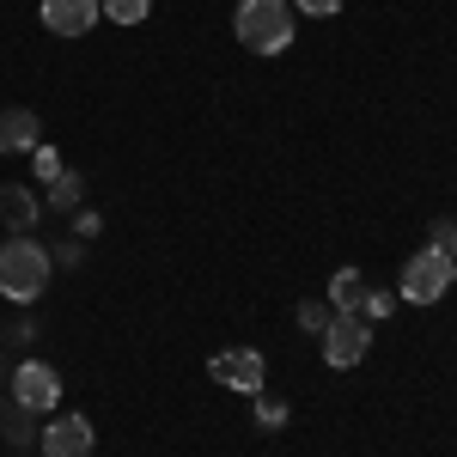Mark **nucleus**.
<instances>
[{"label":"nucleus","mask_w":457,"mask_h":457,"mask_svg":"<svg viewBox=\"0 0 457 457\" xmlns=\"http://www.w3.org/2000/svg\"><path fill=\"white\" fill-rule=\"evenodd\" d=\"M49 275H55V256L37 245L31 232H12V238L0 245V299L31 305V299L49 293Z\"/></svg>","instance_id":"nucleus-1"},{"label":"nucleus","mask_w":457,"mask_h":457,"mask_svg":"<svg viewBox=\"0 0 457 457\" xmlns=\"http://www.w3.org/2000/svg\"><path fill=\"white\" fill-rule=\"evenodd\" d=\"M232 31H238V43H245L250 55H281V49H293V37H299L293 0H238Z\"/></svg>","instance_id":"nucleus-2"},{"label":"nucleus","mask_w":457,"mask_h":457,"mask_svg":"<svg viewBox=\"0 0 457 457\" xmlns=\"http://www.w3.org/2000/svg\"><path fill=\"white\" fill-rule=\"evenodd\" d=\"M452 281H457V256L445 245H427L403 262V287H396V293H403L409 305H439V299L452 293Z\"/></svg>","instance_id":"nucleus-3"},{"label":"nucleus","mask_w":457,"mask_h":457,"mask_svg":"<svg viewBox=\"0 0 457 457\" xmlns=\"http://www.w3.org/2000/svg\"><path fill=\"white\" fill-rule=\"evenodd\" d=\"M317 348H323V366L348 372V366H360L366 348H372V323H366L360 312H336V317H329V329L317 336Z\"/></svg>","instance_id":"nucleus-4"},{"label":"nucleus","mask_w":457,"mask_h":457,"mask_svg":"<svg viewBox=\"0 0 457 457\" xmlns=\"http://www.w3.org/2000/svg\"><path fill=\"white\" fill-rule=\"evenodd\" d=\"M208 378L226 390H238V396H262V378H269V360L256 348H226L208 360Z\"/></svg>","instance_id":"nucleus-5"},{"label":"nucleus","mask_w":457,"mask_h":457,"mask_svg":"<svg viewBox=\"0 0 457 457\" xmlns=\"http://www.w3.org/2000/svg\"><path fill=\"white\" fill-rule=\"evenodd\" d=\"M12 403L31 409V415H55V403H62V378H55V366H49V360H25V366L12 372Z\"/></svg>","instance_id":"nucleus-6"},{"label":"nucleus","mask_w":457,"mask_h":457,"mask_svg":"<svg viewBox=\"0 0 457 457\" xmlns=\"http://www.w3.org/2000/svg\"><path fill=\"white\" fill-rule=\"evenodd\" d=\"M37 445H43V457H92V421L86 415H49Z\"/></svg>","instance_id":"nucleus-7"},{"label":"nucleus","mask_w":457,"mask_h":457,"mask_svg":"<svg viewBox=\"0 0 457 457\" xmlns=\"http://www.w3.org/2000/svg\"><path fill=\"white\" fill-rule=\"evenodd\" d=\"M37 19H43L49 37H86L98 25V0H43Z\"/></svg>","instance_id":"nucleus-8"},{"label":"nucleus","mask_w":457,"mask_h":457,"mask_svg":"<svg viewBox=\"0 0 457 457\" xmlns=\"http://www.w3.org/2000/svg\"><path fill=\"white\" fill-rule=\"evenodd\" d=\"M43 146V122H37V110L12 104L0 110V153H37Z\"/></svg>","instance_id":"nucleus-9"},{"label":"nucleus","mask_w":457,"mask_h":457,"mask_svg":"<svg viewBox=\"0 0 457 457\" xmlns=\"http://www.w3.org/2000/svg\"><path fill=\"white\" fill-rule=\"evenodd\" d=\"M0 220H6V232H31L37 220H43V202L25 183H0Z\"/></svg>","instance_id":"nucleus-10"},{"label":"nucleus","mask_w":457,"mask_h":457,"mask_svg":"<svg viewBox=\"0 0 457 457\" xmlns=\"http://www.w3.org/2000/svg\"><path fill=\"white\" fill-rule=\"evenodd\" d=\"M366 305V275L360 269H336L329 275V312H360Z\"/></svg>","instance_id":"nucleus-11"},{"label":"nucleus","mask_w":457,"mask_h":457,"mask_svg":"<svg viewBox=\"0 0 457 457\" xmlns=\"http://www.w3.org/2000/svg\"><path fill=\"white\" fill-rule=\"evenodd\" d=\"M79 195H86V177L79 171H62L55 183H49V208L55 213H79Z\"/></svg>","instance_id":"nucleus-12"},{"label":"nucleus","mask_w":457,"mask_h":457,"mask_svg":"<svg viewBox=\"0 0 457 457\" xmlns=\"http://www.w3.org/2000/svg\"><path fill=\"white\" fill-rule=\"evenodd\" d=\"M98 12H104L110 25H141L146 12H153V0H98Z\"/></svg>","instance_id":"nucleus-13"},{"label":"nucleus","mask_w":457,"mask_h":457,"mask_svg":"<svg viewBox=\"0 0 457 457\" xmlns=\"http://www.w3.org/2000/svg\"><path fill=\"white\" fill-rule=\"evenodd\" d=\"M293 317H299V329H305V336H323V329H329V317H336V312H329V299H305V305H299Z\"/></svg>","instance_id":"nucleus-14"},{"label":"nucleus","mask_w":457,"mask_h":457,"mask_svg":"<svg viewBox=\"0 0 457 457\" xmlns=\"http://www.w3.org/2000/svg\"><path fill=\"white\" fill-rule=\"evenodd\" d=\"M31 165H37V177H43V183H55V177L68 171V165H62V153H55V146H49V141H43V146H37V153H31Z\"/></svg>","instance_id":"nucleus-15"},{"label":"nucleus","mask_w":457,"mask_h":457,"mask_svg":"<svg viewBox=\"0 0 457 457\" xmlns=\"http://www.w3.org/2000/svg\"><path fill=\"white\" fill-rule=\"evenodd\" d=\"M281 421H287V403H281V396H256V427H262V433H275Z\"/></svg>","instance_id":"nucleus-16"},{"label":"nucleus","mask_w":457,"mask_h":457,"mask_svg":"<svg viewBox=\"0 0 457 457\" xmlns=\"http://www.w3.org/2000/svg\"><path fill=\"white\" fill-rule=\"evenodd\" d=\"M390 305H396L390 293H378V287H366V305H360V317H366V323H378V317H390Z\"/></svg>","instance_id":"nucleus-17"},{"label":"nucleus","mask_w":457,"mask_h":457,"mask_svg":"<svg viewBox=\"0 0 457 457\" xmlns=\"http://www.w3.org/2000/svg\"><path fill=\"white\" fill-rule=\"evenodd\" d=\"M293 12H312V19H336L342 0H293Z\"/></svg>","instance_id":"nucleus-18"},{"label":"nucleus","mask_w":457,"mask_h":457,"mask_svg":"<svg viewBox=\"0 0 457 457\" xmlns=\"http://www.w3.org/2000/svg\"><path fill=\"white\" fill-rule=\"evenodd\" d=\"M98 232H104V220H98V213H73V238H98Z\"/></svg>","instance_id":"nucleus-19"},{"label":"nucleus","mask_w":457,"mask_h":457,"mask_svg":"<svg viewBox=\"0 0 457 457\" xmlns=\"http://www.w3.org/2000/svg\"><path fill=\"white\" fill-rule=\"evenodd\" d=\"M445 250H452V256H457V232H452V245H445Z\"/></svg>","instance_id":"nucleus-20"}]
</instances>
